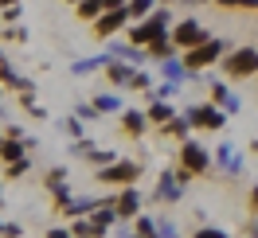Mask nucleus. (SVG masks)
Here are the masks:
<instances>
[{"mask_svg": "<svg viewBox=\"0 0 258 238\" xmlns=\"http://www.w3.org/2000/svg\"><path fill=\"white\" fill-rule=\"evenodd\" d=\"M215 164H219V168H223V176H231V180H235V176H242V168H246V160L235 152V144H231V141L215 144Z\"/></svg>", "mask_w": 258, "mask_h": 238, "instance_id": "11", "label": "nucleus"}, {"mask_svg": "<svg viewBox=\"0 0 258 238\" xmlns=\"http://www.w3.org/2000/svg\"><path fill=\"white\" fill-rule=\"evenodd\" d=\"M184 117L192 121V129H208V133H219L227 125V113L223 106H215V102H200V106H188Z\"/></svg>", "mask_w": 258, "mask_h": 238, "instance_id": "5", "label": "nucleus"}, {"mask_svg": "<svg viewBox=\"0 0 258 238\" xmlns=\"http://www.w3.org/2000/svg\"><path fill=\"white\" fill-rule=\"evenodd\" d=\"M129 90H153V74H149V70H141V66H137V74H133V86H129Z\"/></svg>", "mask_w": 258, "mask_h": 238, "instance_id": "30", "label": "nucleus"}, {"mask_svg": "<svg viewBox=\"0 0 258 238\" xmlns=\"http://www.w3.org/2000/svg\"><path fill=\"white\" fill-rule=\"evenodd\" d=\"M0 207H4V184H0Z\"/></svg>", "mask_w": 258, "mask_h": 238, "instance_id": "43", "label": "nucleus"}, {"mask_svg": "<svg viewBox=\"0 0 258 238\" xmlns=\"http://www.w3.org/2000/svg\"><path fill=\"white\" fill-rule=\"evenodd\" d=\"M192 238H231V234H227L223 226H200V230H196Z\"/></svg>", "mask_w": 258, "mask_h": 238, "instance_id": "34", "label": "nucleus"}, {"mask_svg": "<svg viewBox=\"0 0 258 238\" xmlns=\"http://www.w3.org/2000/svg\"><path fill=\"white\" fill-rule=\"evenodd\" d=\"M59 129H63L67 137H75V141H79V137H82V117H63Z\"/></svg>", "mask_w": 258, "mask_h": 238, "instance_id": "29", "label": "nucleus"}, {"mask_svg": "<svg viewBox=\"0 0 258 238\" xmlns=\"http://www.w3.org/2000/svg\"><path fill=\"white\" fill-rule=\"evenodd\" d=\"M184 4H188V8H196V4H211V0H184Z\"/></svg>", "mask_w": 258, "mask_h": 238, "instance_id": "40", "label": "nucleus"}, {"mask_svg": "<svg viewBox=\"0 0 258 238\" xmlns=\"http://www.w3.org/2000/svg\"><path fill=\"white\" fill-rule=\"evenodd\" d=\"M223 74L231 82H239V78H258V47L254 43H246V47H231L223 55Z\"/></svg>", "mask_w": 258, "mask_h": 238, "instance_id": "2", "label": "nucleus"}, {"mask_svg": "<svg viewBox=\"0 0 258 238\" xmlns=\"http://www.w3.org/2000/svg\"><path fill=\"white\" fill-rule=\"evenodd\" d=\"M149 55H153V63H161V59H168V55H180V47L172 43V32H164V35H157L153 43H149Z\"/></svg>", "mask_w": 258, "mask_h": 238, "instance_id": "17", "label": "nucleus"}, {"mask_svg": "<svg viewBox=\"0 0 258 238\" xmlns=\"http://www.w3.org/2000/svg\"><path fill=\"white\" fill-rule=\"evenodd\" d=\"M133 74H137V66L125 63V59H113V63L106 66V78H110L117 90H129V86H133Z\"/></svg>", "mask_w": 258, "mask_h": 238, "instance_id": "12", "label": "nucleus"}, {"mask_svg": "<svg viewBox=\"0 0 258 238\" xmlns=\"http://www.w3.org/2000/svg\"><path fill=\"white\" fill-rule=\"evenodd\" d=\"M223 8H242V12H258V0H215Z\"/></svg>", "mask_w": 258, "mask_h": 238, "instance_id": "32", "label": "nucleus"}, {"mask_svg": "<svg viewBox=\"0 0 258 238\" xmlns=\"http://www.w3.org/2000/svg\"><path fill=\"white\" fill-rule=\"evenodd\" d=\"M129 20H149L157 8H161V0H129Z\"/></svg>", "mask_w": 258, "mask_h": 238, "instance_id": "21", "label": "nucleus"}, {"mask_svg": "<svg viewBox=\"0 0 258 238\" xmlns=\"http://www.w3.org/2000/svg\"><path fill=\"white\" fill-rule=\"evenodd\" d=\"M172 32V12H168V4H161L157 12L149 20H133V28H129V43H137V47H149L157 35Z\"/></svg>", "mask_w": 258, "mask_h": 238, "instance_id": "1", "label": "nucleus"}, {"mask_svg": "<svg viewBox=\"0 0 258 238\" xmlns=\"http://www.w3.org/2000/svg\"><path fill=\"white\" fill-rule=\"evenodd\" d=\"M0 82H4L8 90H20V94H28V90H32V86H35L32 78H24V74H16V70L8 66V59L0 63Z\"/></svg>", "mask_w": 258, "mask_h": 238, "instance_id": "18", "label": "nucleus"}, {"mask_svg": "<svg viewBox=\"0 0 258 238\" xmlns=\"http://www.w3.org/2000/svg\"><path fill=\"white\" fill-rule=\"evenodd\" d=\"M24 20V8L20 4H4V24H20Z\"/></svg>", "mask_w": 258, "mask_h": 238, "instance_id": "36", "label": "nucleus"}, {"mask_svg": "<svg viewBox=\"0 0 258 238\" xmlns=\"http://www.w3.org/2000/svg\"><path fill=\"white\" fill-rule=\"evenodd\" d=\"M4 4H20V0H0V8H4Z\"/></svg>", "mask_w": 258, "mask_h": 238, "instance_id": "42", "label": "nucleus"}, {"mask_svg": "<svg viewBox=\"0 0 258 238\" xmlns=\"http://www.w3.org/2000/svg\"><path fill=\"white\" fill-rule=\"evenodd\" d=\"M110 51H113V59H125V63H133V66H145L153 55H149L145 47H137V43H110Z\"/></svg>", "mask_w": 258, "mask_h": 238, "instance_id": "14", "label": "nucleus"}, {"mask_svg": "<svg viewBox=\"0 0 258 238\" xmlns=\"http://www.w3.org/2000/svg\"><path fill=\"white\" fill-rule=\"evenodd\" d=\"M98 199H86V195H71L63 207H55L59 215H67V219H82V215H94Z\"/></svg>", "mask_w": 258, "mask_h": 238, "instance_id": "13", "label": "nucleus"}, {"mask_svg": "<svg viewBox=\"0 0 258 238\" xmlns=\"http://www.w3.org/2000/svg\"><path fill=\"white\" fill-rule=\"evenodd\" d=\"M32 168V160L28 156H20V160H12V164H4V180H20V176Z\"/></svg>", "mask_w": 258, "mask_h": 238, "instance_id": "27", "label": "nucleus"}, {"mask_svg": "<svg viewBox=\"0 0 258 238\" xmlns=\"http://www.w3.org/2000/svg\"><path fill=\"white\" fill-rule=\"evenodd\" d=\"M149 125H153V121H149L145 110H121V133H129V137H141Z\"/></svg>", "mask_w": 258, "mask_h": 238, "instance_id": "15", "label": "nucleus"}, {"mask_svg": "<svg viewBox=\"0 0 258 238\" xmlns=\"http://www.w3.org/2000/svg\"><path fill=\"white\" fill-rule=\"evenodd\" d=\"M208 39L211 35L200 20H180V24H172V43H176L180 51H192V47H200V43H208Z\"/></svg>", "mask_w": 258, "mask_h": 238, "instance_id": "8", "label": "nucleus"}, {"mask_svg": "<svg viewBox=\"0 0 258 238\" xmlns=\"http://www.w3.org/2000/svg\"><path fill=\"white\" fill-rule=\"evenodd\" d=\"M133 226H137V234H141V238H161V234H157V219H153V215H137Z\"/></svg>", "mask_w": 258, "mask_h": 238, "instance_id": "26", "label": "nucleus"}, {"mask_svg": "<svg viewBox=\"0 0 258 238\" xmlns=\"http://www.w3.org/2000/svg\"><path fill=\"white\" fill-rule=\"evenodd\" d=\"M125 24H129V8H106V12L90 24V32H94V39H113Z\"/></svg>", "mask_w": 258, "mask_h": 238, "instance_id": "9", "label": "nucleus"}, {"mask_svg": "<svg viewBox=\"0 0 258 238\" xmlns=\"http://www.w3.org/2000/svg\"><path fill=\"white\" fill-rule=\"evenodd\" d=\"M250 152H258V141H250Z\"/></svg>", "mask_w": 258, "mask_h": 238, "instance_id": "44", "label": "nucleus"}, {"mask_svg": "<svg viewBox=\"0 0 258 238\" xmlns=\"http://www.w3.org/2000/svg\"><path fill=\"white\" fill-rule=\"evenodd\" d=\"M98 113H121V98L117 94H94Z\"/></svg>", "mask_w": 258, "mask_h": 238, "instance_id": "24", "label": "nucleus"}, {"mask_svg": "<svg viewBox=\"0 0 258 238\" xmlns=\"http://www.w3.org/2000/svg\"><path fill=\"white\" fill-rule=\"evenodd\" d=\"M137 176H141V164L137 160H113V164H106V168H98L94 180L98 184H113V188H125V184H137Z\"/></svg>", "mask_w": 258, "mask_h": 238, "instance_id": "4", "label": "nucleus"}, {"mask_svg": "<svg viewBox=\"0 0 258 238\" xmlns=\"http://www.w3.org/2000/svg\"><path fill=\"white\" fill-rule=\"evenodd\" d=\"M149 121H153V125H164V121H172V117H176V110H172V106H168V102H149Z\"/></svg>", "mask_w": 258, "mask_h": 238, "instance_id": "22", "label": "nucleus"}, {"mask_svg": "<svg viewBox=\"0 0 258 238\" xmlns=\"http://www.w3.org/2000/svg\"><path fill=\"white\" fill-rule=\"evenodd\" d=\"M161 4H172V0H161Z\"/></svg>", "mask_w": 258, "mask_h": 238, "instance_id": "47", "label": "nucleus"}, {"mask_svg": "<svg viewBox=\"0 0 258 238\" xmlns=\"http://www.w3.org/2000/svg\"><path fill=\"white\" fill-rule=\"evenodd\" d=\"M250 211H254V215H258V184H254V188H250Z\"/></svg>", "mask_w": 258, "mask_h": 238, "instance_id": "39", "label": "nucleus"}, {"mask_svg": "<svg viewBox=\"0 0 258 238\" xmlns=\"http://www.w3.org/2000/svg\"><path fill=\"white\" fill-rule=\"evenodd\" d=\"M157 234L161 238H180V226L172 219H157Z\"/></svg>", "mask_w": 258, "mask_h": 238, "instance_id": "31", "label": "nucleus"}, {"mask_svg": "<svg viewBox=\"0 0 258 238\" xmlns=\"http://www.w3.org/2000/svg\"><path fill=\"white\" fill-rule=\"evenodd\" d=\"M4 90H8V86H4V82H0V106H4Z\"/></svg>", "mask_w": 258, "mask_h": 238, "instance_id": "41", "label": "nucleus"}, {"mask_svg": "<svg viewBox=\"0 0 258 238\" xmlns=\"http://www.w3.org/2000/svg\"><path fill=\"white\" fill-rule=\"evenodd\" d=\"M0 238H24V226H20V222H12V219H4V215H0Z\"/></svg>", "mask_w": 258, "mask_h": 238, "instance_id": "28", "label": "nucleus"}, {"mask_svg": "<svg viewBox=\"0 0 258 238\" xmlns=\"http://www.w3.org/2000/svg\"><path fill=\"white\" fill-rule=\"evenodd\" d=\"M141 203H145V199H141L137 184H125V188L113 195V207H117V215H121V219H137V215H141Z\"/></svg>", "mask_w": 258, "mask_h": 238, "instance_id": "10", "label": "nucleus"}, {"mask_svg": "<svg viewBox=\"0 0 258 238\" xmlns=\"http://www.w3.org/2000/svg\"><path fill=\"white\" fill-rule=\"evenodd\" d=\"M227 94H231V86H227V82H211V102H215V106H223Z\"/></svg>", "mask_w": 258, "mask_h": 238, "instance_id": "35", "label": "nucleus"}, {"mask_svg": "<svg viewBox=\"0 0 258 238\" xmlns=\"http://www.w3.org/2000/svg\"><path fill=\"white\" fill-rule=\"evenodd\" d=\"M0 63H4V51H0Z\"/></svg>", "mask_w": 258, "mask_h": 238, "instance_id": "45", "label": "nucleus"}, {"mask_svg": "<svg viewBox=\"0 0 258 238\" xmlns=\"http://www.w3.org/2000/svg\"><path fill=\"white\" fill-rule=\"evenodd\" d=\"M110 230H102L94 222V215H82V219H75V238H106Z\"/></svg>", "mask_w": 258, "mask_h": 238, "instance_id": "20", "label": "nucleus"}, {"mask_svg": "<svg viewBox=\"0 0 258 238\" xmlns=\"http://www.w3.org/2000/svg\"><path fill=\"white\" fill-rule=\"evenodd\" d=\"M161 129H164V137H172V141H188V137H192V121H188L184 113H176L172 121H164Z\"/></svg>", "mask_w": 258, "mask_h": 238, "instance_id": "19", "label": "nucleus"}, {"mask_svg": "<svg viewBox=\"0 0 258 238\" xmlns=\"http://www.w3.org/2000/svg\"><path fill=\"white\" fill-rule=\"evenodd\" d=\"M113 238H141V234H137V226H129V219H121L113 226Z\"/></svg>", "mask_w": 258, "mask_h": 238, "instance_id": "33", "label": "nucleus"}, {"mask_svg": "<svg viewBox=\"0 0 258 238\" xmlns=\"http://www.w3.org/2000/svg\"><path fill=\"white\" fill-rule=\"evenodd\" d=\"M86 160H90V164H94V168H106V164H113V152L110 148H98V144H90V152H86Z\"/></svg>", "mask_w": 258, "mask_h": 238, "instance_id": "25", "label": "nucleus"}, {"mask_svg": "<svg viewBox=\"0 0 258 238\" xmlns=\"http://www.w3.org/2000/svg\"><path fill=\"white\" fill-rule=\"evenodd\" d=\"M75 12H79V20H90V24H94V20L106 12V0H79Z\"/></svg>", "mask_w": 258, "mask_h": 238, "instance_id": "23", "label": "nucleus"}, {"mask_svg": "<svg viewBox=\"0 0 258 238\" xmlns=\"http://www.w3.org/2000/svg\"><path fill=\"white\" fill-rule=\"evenodd\" d=\"M211 160H215V156H211L200 141H192V137H188V141H180V168H184V172L208 176L211 172Z\"/></svg>", "mask_w": 258, "mask_h": 238, "instance_id": "6", "label": "nucleus"}, {"mask_svg": "<svg viewBox=\"0 0 258 238\" xmlns=\"http://www.w3.org/2000/svg\"><path fill=\"white\" fill-rule=\"evenodd\" d=\"M250 238H258V230H254V234H250Z\"/></svg>", "mask_w": 258, "mask_h": 238, "instance_id": "48", "label": "nucleus"}, {"mask_svg": "<svg viewBox=\"0 0 258 238\" xmlns=\"http://www.w3.org/2000/svg\"><path fill=\"white\" fill-rule=\"evenodd\" d=\"M110 63H113V51H102V55H90V59L71 63V74H94V70H106Z\"/></svg>", "mask_w": 258, "mask_h": 238, "instance_id": "16", "label": "nucleus"}, {"mask_svg": "<svg viewBox=\"0 0 258 238\" xmlns=\"http://www.w3.org/2000/svg\"><path fill=\"white\" fill-rule=\"evenodd\" d=\"M47 238H75V226H51Z\"/></svg>", "mask_w": 258, "mask_h": 238, "instance_id": "38", "label": "nucleus"}, {"mask_svg": "<svg viewBox=\"0 0 258 238\" xmlns=\"http://www.w3.org/2000/svg\"><path fill=\"white\" fill-rule=\"evenodd\" d=\"M67 4H79V0H67Z\"/></svg>", "mask_w": 258, "mask_h": 238, "instance_id": "46", "label": "nucleus"}, {"mask_svg": "<svg viewBox=\"0 0 258 238\" xmlns=\"http://www.w3.org/2000/svg\"><path fill=\"white\" fill-rule=\"evenodd\" d=\"M184 188H188V180H184V172L176 168H168V172L157 176V188H153V199L157 203H180L184 199Z\"/></svg>", "mask_w": 258, "mask_h": 238, "instance_id": "7", "label": "nucleus"}, {"mask_svg": "<svg viewBox=\"0 0 258 238\" xmlns=\"http://www.w3.org/2000/svg\"><path fill=\"white\" fill-rule=\"evenodd\" d=\"M75 113H79L82 121H94V117H102V113H98V106H94V102H82V106H79V110H75Z\"/></svg>", "mask_w": 258, "mask_h": 238, "instance_id": "37", "label": "nucleus"}, {"mask_svg": "<svg viewBox=\"0 0 258 238\" xmlns=\"http://www.w3.org/2000/svg\"><path fill=\"white\" fill-rule=\"evenodd\" d=\"M227 51H231V43H227V39H215V35H211L208 43H200V47L184 51V63H188V70H196V74H204L208 66L223 63V55H227Z\"/></svg>", "mask_w": 258, "mask_h": 238, "instance_id": "3", "label": "nucleus"}]
</instances>
